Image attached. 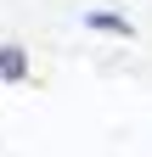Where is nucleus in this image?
<instances>
[{"mask_svg": "<svg viewBox=\"0 0 152 157\" xmlns=\"http://www.w3.org/2000/svg\"><path fill=\"white\" fill-rule=\"evenodd\" d=\"M85 28H90V34H113V39H130V34H135V23H130L124 11H107V6L85 11Z\"/></svg>", "mask_w": 152, "mask_h": 157, "instance_id": "nucleus-1", "label": "nucleus"}, {"mask_svg": "<svg viewBox=\"0 0 152 157\" xmlns=\"http://www.w3.org/2000/svg\"><path fill=\"white\" fill-rule=\"evenodd\" d=\"M23 78H28V51L0 39V84H23Z\"/></svg>", "mask_w": 152, "mask_h": 157, "instance_id": "nucleus-2", "label": "nucleus"}]
</instances>
